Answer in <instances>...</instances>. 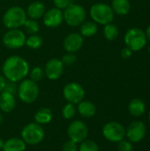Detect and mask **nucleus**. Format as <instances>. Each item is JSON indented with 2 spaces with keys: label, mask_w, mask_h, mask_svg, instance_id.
<instances>
[{
  "label": "nucleus",
  "mask_w": 150,
  "mask_h": 151,
  "mask_svg": "<svg viewBox=\"0 0 150 151\" xmlns=\"http://www.w3.org/2000/svg\"><path fill=\"white\" fill-rule=\"evenodd\" d=\"M76 115V108L72 104H66L62 109V116L65 119H72Z\"/></svg>",
  "instance_id": "cd10ccee"
},
{
  "label": "nucleus",
  "mask_w": 150,
  "mask_h": 151,
  "mask_svg": "<svg viewBox=\"0 0 150 151\" xmlns=\"http://www.w3.org/2000/svg\"><path fill=\"white\" fill-rule=\"evenodd\" d=\"M64 20L71 27H79L81 25L87 17L86 10L83 6L77 4H70L63 12Z\"/></svg>",
  "instance_id": "423d86ee"
},
{
  "label": "nucleus",
  "mask_w": 150,
  "mask_h": 151,
  "mask_svg": "<svg viewBox=\"0 0 150 151\" xmlns=\"http://www.w3.org/2000/svg\"><path fill=\"white\" fill-rule=\"evenodd\" d=\"M79 146L78 143L74 142L72 140L67 141L66 142H65V144L63 145L62 150L63 151H78Z\"/></svg>",
  "instance_id": "2f4dec72"
},
{
  "label": "nucleus",
  "mask_w": 150,
  "mask_h": 151,
  "mask_svg": "<svg viewBox=\"0 0 150 151\" xmlns=\"http://www.w3.org/2000/svg\"><path fill=\"white\" fill-rule=\"evenodd\" d=\"M78 104H79L78 111L81 117L88 119V118H92L93 116H95L96 112V108H95V105L92 102L82 100Z\"/></svg>",
  "instance_id": "6ab92c4d"
},
{
  "label": "nucleus",
  "mask_w": 150,
  "mask_h": 151,
  "mask_svg": "<svg viewBox=\"0 0 150 151\" xmlns=\"http://www.w3.org/2000/svg\"><path fill=\"white\" fill-rule=\"evenodd\" d=\"M98 27L95 22L84 21L80 27V35L83 37H92L97 33Z\"/></svg>",
  "instance_id": "5701e85b"
},
{
  "label": "nucleus",
  "mask_w": 150,
  "mask_h": 151,
  "mask_svg": "<svg viewBox=\"0 0 150 151\" xmlns=\"http://www.w3.org/2000/svg\"><path fill=\"white\" fill-rule=\"evenodd\" d=\"M3 92H7L9 94H11V95L15 96L17 94V92H18V86H17L16 82L7 81Z\"/></svg>",
  "instance_id": "7c9ffc66"
},
{
  "label": "nucleus",
  "mask_w": 150,
  "mask_h": 151,
  "mask_svg": "<svg viewBox=\"0 0 150 151\" xmlns=\"http://www.w3.org/2000/svg\"><path fill=\"white\" fill-rule=\"evenodd\" d=\"M149 121H150V111H149Z\"/></svg>",
  "instance_id": "a19ab883"
},
{
  "label": "nucleus",
  "mask_w": 150,
  "mask_h": 151,
  "mask_svg": "<svg viewBox=\"0 0 150 151\" xmlns=\"http://www.w3.org/2000/svg\"><path fill=\"white\" fill-rule=\"evenodd\" d=\"M78 150L80 151H99V147L94 141L86 139L80 143Z\"/></svg>",
  "instance_id": "bb28decb"
},
{
  "label": "nucleus",
  "mask_w": 150,
  "mask_h": 151,
  "mask_svg": "<svg viewBox=\"0 0 150 151\" xmlns=\"http://www.w3.org/2000/svg\"><path fill=\"white\" fill-rule=\"evenodd\" d=\"M4 142L2 140V138L0 137V150H3V146H4Z\"/></svg>",
  "instance_id": "4c0bfd02"
},
{
  "label": "nucleus",
  "mask_w": 150,
  "mask_h": 151,
  "mask_svg": "<svg viewBox=\"0 0 150 151\" xmlns=\"http://www.w3.org/2000/svg\"><path fill=\"white\" fill-rule=\"evenodd\" d=\"M35 1H36V0H35Z\"/></svg>",
  "instance_id": "79ce46f5"
},
{
  "label": "nucleus",
  "mask_w": 150,
  "mask_h": 151,
  "mask_svg": "<svg viewBox=\"0 0 150 151\" xmlns=\"http://www.w3.org/2000/svg\"><path fill=\"white\" fill-rule=\"evenodd\" d=\"M2 115H1V113H0V126H1V124H2Z\"/></svg>",
  "instance_id": "58836bf2"
},
{
  "label": "nucleus",
  "mask_w": 150,
  "mask_h": 151,
  "mask_svg": "<svg viewBox=\"0 0 150 151\" xmlns=\"http://www.w3.org/2000/svg\"><path fill=\"white\" fill-rule=\"evenodd\" d=\"M90 16L95 23L106 25L114 19V12L111 6L103 3H96L90 8Z\"/></svg>",
  "instance_id": "39448f33"
},
{
  "label": "nucleus",
  "mask_w": 150,
  "mask_h": 151,
  "mask_svg": "<svg viewBox=\"0 0 150 151\" xmlns=\"http://www.w3.org/2000/svg\"><path fill=\"white\" fill-rule=\"evenodd\" d=\"M149 53H150V47H149Z\"/></svg>",
  "instance_id": "ea45409f"
},
{
  "label": "nucleus",
  "mask_w": 150,
  "mask_h": 151,
  "mask_svg": "<svg viewBox=\"0 0 150 151\" xmlns=\"http://www.w3.org/2000/svg\"><path fill=\"white\" fill-rule=\"evenodd\" d=\"M64 21V14L60 9L51 8L48 10L43 15L44 25L50 28L57 27Z\"/></svg>",
  "instance_id": "ddd939ff"
},
{
  "label": "nucleus",
  "mask_w": 150,
  "mask_h": 151,
  "mask_svg": "<svg viewBox=\"0 0 150 151\" xmlns=\"http://www.w3.org/2000/svg\"><path fill=\"white\" fill-rule=\"evenodd\" d=\"M118 151H133L132 144L127 141H120L118 142Z\"/></svg>",
  "instance_id": "473e14b6"
},
{
  "label": "nucleus",
  "mask_w": 150,
  "mask_h": 151,
  "mask_svg": "<svg viewBox=\"0 0 150 151\" xmlns=\"http://www.w3.org/2000/svg\"><path fill=\"white\" fill-rule=\"evenodd\" d=\"M53 3L56 8L63 10L65 9L71 4V0H53Z\"/></svg>",
  "instance_id": "72a5a7b5"
},
{
  "label": "nucleus",
  "mask_w": 150,
  "mask_h": 151,
  "mask_svg": "<svg viewBox=\"0 0 150 151\" xmlns=\"http://www.w3.org/2000/svg\"><path fill=\"white\" fill-rule=\"evenodd\" d=\"M132 53H133V51L129 49V48H124L123 50H122V51H121V56H122V58H126V59H127V58H129L131 56H132Z\"/></svg>",
  "instance_id": "f704fd0d"
},
{
  "label": "nucleus",
  "mask_w": 150,
  "mask_h": 151,
  "mask_svg": "<svg viewBox=\"0 0 150 151\" xmlns=\"http://www.w3.org/2000/svg\"><path fill=\"white\" fill-rule=\"evenodd\" d=\"M27 144L21 138L11 137L4 142L3 146L4 151H26Z\"/></svg>",
  "instance_id": "a211bd4d"
},
{
  "label": "nucleus",
  "mask_w": 150,
  "mask_h": 151,
  "mask_svg": "<svg viewBox=\"0 0 150 151\" xmlns=\"http://www.w3.org/2000/svg\"><path fill=\"white\" fill-rule=\"evenodd\" d=\"M27 13L19 6L10 7L3 16V23L9 29L19 28L22 27L27 20Z\"/></svg>",
  "instance_id": "f03ea898"
},
{
  "label": "nucleus",
  "mask_w": 150,
  "mask_h": 151,
  "mask_svg": "<svg viewBox=\"0 0 150 151\" xmlns=\"http://www.w3.org/2000/svg\"><path fill=\"white\" fill-rule=\"evenodd\" d=\"M52 118H53L52 111L49 108H41L34 114L35 123L39 125H44L50 123L52 120Z\"/></svg>",
  "instance_id": "412c9836"
},
{
  "label": "nucleus",
  "mask_w": 150,
  "mask_h": 151,
  "mask_svg": "<svg viewBox=\"0 0 150 151\" xmlns=\"http://www.w3.org/2000/svg\"><path fill=\"white\" fill-rule=\"evenodd\" d=\"M44 75V70L40 66H35L30 71V80L34 81V82L40 81Z\"/></svg>",
  "instance_id": "c85d7f7f"
},
{
  "label": "nucleus",
  "mask_w": 150,
  "mask_h": 151,
  "mask_svg": "<svg viewBox=\"0 0 150 151\" xmlns=\"http://www.w3.org/2000/svg\"><path fill=\"white\" fill-rule=\"evenodd\" d=\"M16 106L15 96L7 92L0 93V109L2 111L9 113L14 110Z\"/></svg>",
  "instance_id": "f3484780"
},
{
  "label": "nucleus",
  "mask_w": 150,
  "mask_h": 151,
  "mask_svg": "<svg viewBox=\"0 0 150 151\" xmlns=\"http://www.w3.org/2000/svg\"><path fill=\"white\" fill-rule=\"evenodd\" d=\"M146 33L141 28H130L125 35V42L126 47L132 51H138L143 49L147 43Z\"/></svg>",
  "instance_id": "0eeeda50"
},
{
  "label": "nucleus",
  "mask_w": 150,
  "mask_h": 151,
  "mask_svg": "<svg viewBox=\"0 0 150 151\" xmlns=\"http://www.w3.org/2000/svg\"><path fill=\"white\" fill-rule=\"evenodd\" d=\"M25 44L29 49L37 50V49H39V48H41L42 46L43 40L37 34H35V35H30V36L26 39V43Z\"/></svg>",
  "instance_id": "b1692460"
},
{
  "label": "nucleus",
  "mask_w": 150,
  "mask_h": 151,
  "mask_svg": "<svg viewBox=\"0 0 150 151\" xmlns=\"http://www.w3.org/2000/svg\"><path fill=\"white\" fill-rule=\"evenodd\" d=\"M6 81H7V80L5 79V77L4 75H0V93H2L4 91Z\"/></svg>",
  "instance_id": "c9c22d12"
},
{
  "label": "nucleus",
  "mask_w": 150,
  "mask_h": 151,
  "mask_svg": "<svg viewBox=\"0 0 150 151\" xmlns=\"http://www.w3.org/2000/svg\"><path fill=\"white\" fill-rule=\"evenodd\" d=\"M67 134L70 140L76 143H80L87 139L88 134V128L83 121L74 120L68 126Z\"/></svg>",
  "instance_id": "9d476101"
},
{
  "label": "nucleus",
  "mask_w": 150,
  "mask_h": 151,
  "mask_svg": "<svg viewBox=\"0 0 150 151\" xmlns=\"http://www.w3.org/2000/svg\"><path fill=\"white\" fill-rule=\"evenodd\" d=\"M83 36L79 33H71L64 40V48L67 52L75 53L83 45Z\"/></svg>",
  "instance_id": "4468645a"
},
{
  "label": "nucleus",
  "mask_w": 150,
  "mask_h": 151,
  "mask_svg": "<svg viewBox=\"0 0 150 151\" xmlns=\"http://www.w3.org/2000/svg\"><path fill=\"white\" fill-rule=\"evenodd\" d=\"M104 26H105L103 28L104 37L109 41L115 40L118 35V29L117 26L112 24V23H109V24H106Z\"/></svg>",
  "instance_id": "393cba45"
},
{
  "label": "nucleus",
  "mask_w": 150,
  "mask_h": 151,
  "mask_svg": "<svg viewBox=\"0 0 150 151\" xmlns=\"http://www.w3.org/2000/svg\"><path fill=\"white\" fill-rule=\"evenodd\" d=\"M146 134V127L141 121H135L130 124L126 130V135L128 139L133 142H138L141 141Z\"/></svg>",
  "instance_id": "2eb2a0df"
},
{
  "label": "nucleus",
  "mask_w": 150,
  "mask_h": 151,
  "mask_svg": "<svg viewBox=\"0 0 150 151\" xmlns=\"http://www.w3.org/2000/svg\"><path fill=\"white\" fill-rule=\"evenodd\" d=\"M2 71L7 81L18 82L24 80L29 73V65L20 56H11L4 61Z\"/></svg>",
  "instance_id": "f257e3e1"
},
{
  "label": "nucleus",
  "mask_w": 150,
  "mask_h": 151,
  "mask_svg": "<svg viewBox=\"0 0 150 151\" xmlns=\"http://www.w3.org/2000/svg\"><path fill=\"white\" fill-rule=\"evenodd\" d=\"M60 60L62 61L64 65H72L76 62L77 58H76V55L74 53L67 52L66 54H65L62 57V58Z\"/></svg>",
  "instance_id": "c756f323"
},
{
  "label": "nucleus",
  "mask_w": 150,
  "mask_h": 151,
  "mask_svg": "<svg viewBox=\"0 0 150 151\" xmlns=\"http://www.w3.org/2000/svg\"><path fill=\"white\" fill-rule=\"evenodd\" d=\"M64 66L65 65L60 59L51 58L45 65L44 74L49 80H58L64 73Z\"/></svg>",
  "instance_id": "f8f14e48"
},
{
  "label": "nucleus",
  "mask_w": 150,
  "mask_h": 151,
  "mask_svg": "<svg viewBox=\"0 0 150 151\" xmlns=\"http://www.w3.org/2000/svg\"><path fill=\"white\" fill-rule=\"evenodd\" d=\"M63 96L68 103L77 104L84 99L85 89L77 82H69L63 88Z\"/></svg>",
  "instance_id": "1a4fd4ad"
},
{
  "label": "nucleus",
  "mask_w": 150,
  "mask_h": 151,
  "mask_svg": "<svg viewBox=\"0 0 150 151\" xmlns=\"http://www.w3.org/2000/svg\"><path fill=\"white\" fill-rule=\"evenodd\" d=\"M23 27L28 35H35L40 30L39 23L35 19H27Z\"/></svg>",
  "instance_id": "a878e982"
},
{
  "label": "nucleus",
  "mask_w": 150,
  "mask_h": 151,
  "mask_svg": "<svg viewBox=\"0 0 150 151\" xmlns=\"http://www.w3.org/2000/svg\"><path fill=\"white\" fill-rule=\"evenodd\" d=\"M17 94L23 103L30 104L35 102L38 98L39 87L36 82L30 79L22 80L18 86Z\"/></svg>",
  "instance_id": "7ed1b4c3"
},
{
  "label": "nucleus",
  "mask_w": 150,
  "mask_h": 151,
  "mask_svg": "<svg viewBox=\"0 0 150 151\" xmlns=\"http://www.w3.org/2000/svg\"><path fill=\"white\" fill-rule=\"evenodd\" d=\"M111 8L115 13L124 16L130 12L131 4L129 0H112Z\"/></svg>",
  "instance_id": "aec40b11"
},
{
  "label": "nucleus",
  "mask_w": 150,
  "mask_h": 151,
  "mask_svg": "<svg viewBox=\"0 0 150 151\" xmlns=\"http://www.w3.org/2000/svg\"><path fill=\"white\" fill-rule=\"evenodd\" d=\"M128 109H129V112L133 116L139 117L142 115L145 111V104L142 100L139 98H135L130 102Z\"/></svg>",
  "instance_id": "4be33fe9"
},
{
  "label": "nucleus",
  "mask_w": 150,
  "mask_h": 151,
  "mask_svg": "<svg viewBox=\"0 0 150 151\" xmlns=\"http://www.w3.org/2000/svg\"><path fill=\"white\" fill-rule=\"evenodd\" d=\"M27 16L32 19H38L42 18L45 13V5L40 1H34L31 3L27 9Z\"/></svg>",
  "instance_id": "dca6fc26"
},
{
  "label": "nucleus",
  "mask_w": 150,
  "mask_h": 151,
  "mask_svg": "<svg viewBox=\"0 0 150 151\" xmlns=\"http://www.w3.org/2000/svg\"><path fill=\"white\" fill-rule=\"evenodd\" d=\"M104 138L112 142H118L123 140L126 134L124 127L118 122H109L103 128Z\"/></svg>",
  "instance_id": "9b49d317"
},
{
  "label": "nucleus",
  "mask_w": 150,
  "mask_h": 151,
  "mask_svg": "<svg viewBox=\"0 0 150 151\" xmlns=\"http://www.w3.org/2000/svg\"><path fill=\"white\" fill-rule=\"evenodd\" d=\"M21 139L28 145H37L43 141L44 130L42 125L37 123H29L26 125L21 131Z\"/></svg>",
  "instance_id": "20e7f679"
},
{
  "label": "nucleus",
  "mask_w": 150,
  "mask_h": 151,
  "mask_svg": "<svg viewBox=\"0 0 150 151\" xmlns=\"http://www.w3.org/2000/svg\"><path fill=\"white\" fill-rule=\"evenodd\" d=\"M26 35L19 28L9 29L3 36L4 45L11 50H17L23 47L26 43Z\"/></svg>",
  "instance_id": "6e6552de"
},
{
  "label": "nucleus",
  "mask_w": 150,
  "mask_h": 151,
  "mask_svg": "<svg viewBox=\"0 0 150 151\" xmlns=\"http://www.w3.org/2000/svg\"><path fill=\"white\" fill-rule=\"evenodd\" d=\"M146 36H147V39L150 42V26L147 28V31H146Z\"/></svg>",
  "instance_id": "e433bc0d"
}]
</instances>
